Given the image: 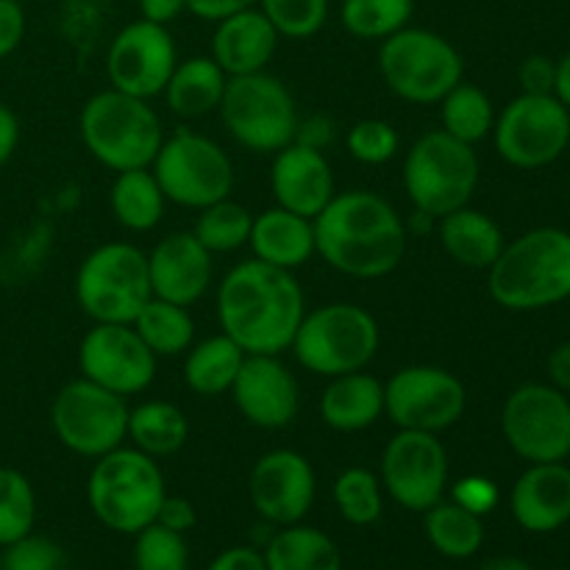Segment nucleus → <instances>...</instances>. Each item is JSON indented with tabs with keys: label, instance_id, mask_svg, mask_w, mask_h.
I'll return each instance as SVG.
<instances>
[{
	"label": "nucleus",
	"instance_id": "f257e3e1",
	"mask_svg": "<svg viewBox=\"0 0 570 570\" xmlns=\"http://www.w3.org/2000/svg\"><path fill=\"white\" fill-rule=\"evenodd\" d=\"M317 256L337 273L351 278H384L401 265L406 254L404 217L384 195L371 189L334 193L315 217Z\"/></svg>",
	"mask_w": 570,
	"mask_h": 570
},
{
	"label": "nucleus",
	"instance_id": "f03ea898",
	"mask_svg": "<svg viewBox=\"0 0 570 570\" xmlns=\"http://www.w3.org/2000/svg\"><path fill=\"white\" fill-rule=\"evenodd\" d=\"M304 315L306 298L295 273L267 262H239L217 287V321L245 354L282 356Z\"/></svg>",
	"mask_w": 570,
	"mask_h": 570
},
{
	"label": "nucleus",
	"instance_id": "7ed1b4c3",
	"mask_svg": "<svg viewBox=\"0 0 570 570\" xmlns=\"http://www.w3.org/2000/svg\"><path fill=\"white\" fill-rule=\"evenodd\" d=\"M490 295L510 312H538L570 298V234L532 228L504 245L488 271Z\"/></svg>",
	"mask_w": 570,
	"mask_h": 570
},
{
	"label": "nucleus",
	"instance_id": "20e7f679",
	"mask_svg": "<svg viewBox=\"0 0 570 570\" xmlns=\"http://www.w3.org/2000/svg\"><path fill=\"white\" fill-rule=\"evenodd\" d=\"M167 488L154 456L120 445L95 460L87 482L92 515L117 534H137L156 521Z\"/></svg>",
	"mask_w": 570,
	"mask_h": 570
},
{
	"label": "nucleus",
	"instance_id": "39448f33",
	"mask_svg": "<svg viewBox=\"0 0 570 570\" xmlns=\"http://www.w3.org/2000/svg\"><path fill=\"white\" fill-rule=\"evenodd\" d=\"M78 128L92 159L115 173L150 167L165 142L154 106L111 87L83 104Z\"/></svg>",
	"mask_w": 570,
	"mask_h": 570
},
{
	"label": "nucleus",
	"instance_id": "423d86ee",
	"mask_svg": "<svg viewBox=\"0 0 570 570\" xmlns=\"http://www.w3.org/2000/svg\"><path fill=\"white\" fill-rule=\"evenodd\" d=\"M382 328L376 317L356 304H326L306 312L289 351L315 376L334 379L365 371L379 354Z\"/></svg>",
	"mask_w": 570,
	"mask_h": 570
},
{
	"label": "nucleus",
	"instance_id": "0eeeda50",
	"mask_svg": "<svg viewBox=\"0 0 570 570\" xmlns=\"http://www.w3.org/2000/svg\"><path fill=\"white\" fill-rule=\"evenodd\" d=\"M479 156L473 145L460 142L443 128L412 142L404 156V189L415 212L440 217L471 204L479 187Z\"/></svg>",
	"mask_w": 570,
	"mask_h": 570
},
{
	"label": "nucleus",
	"instance_id": "6e6552de",
	"mask_svg": "<svg viewBox=\"0 0 570 570\" xmlns=\"http://www.w3.org/2000/svg\"><path fill=\"white\" fill-rule=\"evenodd\" d=\"M379 72L395 98L432 106L465 78V61L443 33L406 26L382 39Z\"/></svg>",
	"mask_w": 570,
	"mask_h": 570
},
{
	"label": "nucleus",
	"instance_id": "1a4fd4ad",
	"mask_svg": "<svg viewBox=\"0 0 570 570\" xmlns=\"http://www.w3.org/2000/svg\"><path fill=\"white\" fill-rule=\"evenodd\" d=\"M150 298L148 254L131 243L98 245L76 273V301L95 323H134Z\"/></svg>",
	"mask_w": 570,
	"mask_h": 570
},
{
	"label": "nucleus",
	"instance_id": "9d476101",
	"mask_svg": "<svg viewBox=\"0 0 570 570\" xmlns=\"http://www.w3.org/2000/svg\"><path fill=\"white\" fill-rule=\"evenodd\" d=\"M217 111L228 134L254 154H276L298 134L301 117L293 92L267 70L228 78Z\"/></svg>",
	"mask_w": 570,
	"mask_h": 570
},
{
	"label": "nucleus",
	"instance_id": "9b49d317",
	"mask_svg": "<svg viewBox=\"0 0 570 570\" xmlns=\"http://www.w3.org/2000/svg\"><path fill=\"white\" fill-rule=\"evenodd\" d=\"M150 170L165 198L184 209H204L232 198L234 165L228 154L215 139L189 128H178L173 137H165Z\"/></svg>",
	"mask_w": 570,
	"mask_h": 570
},
{
	"label": "nucleus",
	"instance_id": "f8f14e48",
	"mask_svg": "<svg viewBox=\"0 0 570 570\" xmlns=\"http://www.w3.org/2000/svg\"><path fill=\"white\" fill-rule=\"evenodd\" d=\"M128 412L131 410L122 395L81 376L56 393L50 404V426L67 451L98 460L126 445Z\"/></svg>",
	"mask_w": 570,
	"mask_h": 570
},
{
	"label": "nucleus",
	"instance_id": "ddd939ff",
	"mask_svg": "<svg viewBox=\"0 0 570 570\" xmlns=\"http://www.w3.org/2000/svg\"><path fill=\"white\" fill-rule=\"evenodd\" d=\"M507 445L529 465L566 462L570 456V401L551 384H521L501 410Z\"/></svg>",
	"mask_w": 570,
	"mask_h": 570
},
{
	"label": "nucleus",
	"instance_id": "4468645a",
	"mask_svg": "<svg viewBox=\"0 0 570 570\" xmlns=\"http://www.w3.org/2000/svg\"><path fill=\"white\" fill-rule=\"evenodd\" d=\"M501 159L521 170H540L570 145V111L554 95H518L493 126Z\"/></svg>",
	"mask_w": 570,
	"mask_h": 570
},
{
	"label": "nucleus",
	"instance_id": "2eb2a0df",
	"mask_svg": "<svg viewBox=\"0 0 570 570\" xmlns=\"http://www.w3.org/2000/svg\"><path fill=\"white\" fill-rule=\"evenodd\" d=\"M468 390L460 376L438 365L401 367L384 384V415L399 429L440 434L460 423Z\"/></svg>",
	"mask_w": 570,
	"mask_h": 570
},
{
	"label": "nucleus",
	"instance_id": "dca6fc26",
	"mask_svg": "<svg viewBox=\"0 0 570 570\" xmlns=\"http://www.w3.org/2000/svg\"><path fill=\"white\" fill-rule=\"evenodd\" d=\"M382 488L401 510L426 512L443 501L449 484V451L440 434L399 429L382 451Z\"/></svg>",
	"mask_w": 570,
	"mask_h": 570
},
{
	"label": "nucleus",
	"instance_id": "f3484780",
	"mask_svg": "<svg viewBox=\"0 0 570 570\" xmlns=\"http://www.w3.org/2000/svg\"><path fill=\"white\" fill-rule=\"evenodd\" d=\"M176 65L178 50L170 28L142 17L122 26L106 50V76L111 89L142 100L165 92Z\"/></svg>",
	"mask_w": 570,
	"mask_h": 570
},
{
	"label": "nucleus",
	"instance_id": "a211bd4d",
	"mask_svg": "<svg viewBox=\"0 0 570 570\" xmlns=\"http://www.w3.org/2000/svg\"><path fill=\"white\" fill-rule=\"evenodd\" d=\"M81 376L111 393L137 395L156 379V356L131 323H95L78 345Z\"/></svg>",
	"mask_w": 570,
	"mask_h": 570
},
{
	"label": "nucleus",
	"instance_id": "6ab92c4d",
	"mask_svg": "<svg viewBox=\"0 0 570 570\" xmlns=\"http://www.w3.org/2000/svg\"><path fill=\"white\" fill-rule=\"evenodd\" d=\"M250 504L271 527H293L309 515L317 495L312 462L293 449L267 451L248 476Z\"/></svg>",
	"mask_w": 570,
	"mask_h": 570
},
{
	"label": "nucleus",
	"instance_id": "aec40b11",
	"mask_svg": "<svg viewBox=\"0 0 570 570\" xmlns=\"http://www.w3.org/2000/svg\"><path fill=\"white\" fill-rule=\"evenodd\" d=\"M232 395L239 415L265 432L287 429L301 410L298 379L273 354H245Z\"/></svg>",
	"mask_w": 570,
	"mask_h": 570
},
{
	"label": "nucleus",
	"instance_id": "412c9836",
	"mask_svg": "<svg viewBox=\"0 0 570 570\" xmlns=\"http://www.w3.org/2000/svg\"><path fill=\"white\" fill-rule=\"evenodd\" d=\"M271 193L276 206L315 220L334 198V170L321 148L293 139L273 154Z\"/></svg>",
	"mask_w": 570,
	"mask_h": 570
},
{
	"label": "nucleus",
	"instance_id": "4be33fe9",
	"mask_svg": "<svg viewBox=\"0 0 570 570\" xmlns=\"http://www.w3.org/2000/svg\"><path fill=\"white\" fill-rule=\"evenodd\" d=\"M150 289L154 298L178 306H193L206 295L215 276L212 254L193 232H176L161 237L148 254Z\"/></svg>",
	"mask_w": 570,
	"mask_h": 570
},
{
	"label": "nucleus",
	"instance_id": "5701e85b",
	"mask_svg": "<svg viewBox=\"0 0 570 570\" xmlns=\"http://www.w3.org/2000/svg\"><path fill=\"white\" fill-rule=\"evenodd\" d=\"M510 510L518 527L532 534H549L570 521V468L540 462L521 473L510 493Z\"/></svg>",
	"mask_w": 570,
	"mask_h": 570
},
{
	"label": "nucleus",
	"instance_id": "b1692460",
	"mask_svg": "<svg viewBox=\"0 0 570 570\" xmlns=\"http://www.w3.org/2000/svg\"><path fill=\"white\" fill-rule=\"evenodd\" d=\"M215 26L209 56L220 65V70L228 78L267 70L282 37L273 28V22L262 14L259 6L223 17Z\"/></svg>",
	"mask_w": 570,
	"mask_h": 570
},
{
	"label": "nucleus",
	"instance_id": "393cba45",
	"mask_svg": "<svg viewBox=\"0 0 570 570\" xmlns=\"http://www.w3.org/2000/svg\"><path fill=\"white\" fill-rule=\"evenodd\" d=\"M248 245L254 259L295 273L317 254L315 223L282 206H273L262 215H254Z\"/></svg>",
	"mask_w": 570,
	"mask_h": 570
},
{
	"label": "nucleus",
	"instance_id": "a878e982",
	"mask_svg": "<svg viewBox=\"0 0 570 570\" xmlns=\"http://www.w3.org/2000/svg\"><path fill=\"white\" fill-rule=\"evenodd\" d=\"M317 412L334 432H365L384 415V382L365 371L328 379Z\"/></svg>",
	"mask_w": 570,
	"mask_h": 570
},
{
	"label": "nucleus",
	"instance_id": "bb28decb",
	"mask_svg": "<svg viewBox=\"0 0 570 570\" xmlns=\"http://www.w3.org/2000/svg\"><path fill=\"white\" fill-rule=\"evenodd\" d=\"M438 234L445 254L468 271H490L507 245L499 223L471 206L440 217Z\"/></svg>",
	"mask_w": 570,
	"mask_h": 570
},
{
	"label": "nucleus",
	"instance_id": "cd10ccee",
	"mask_svg": "<svg viewBox=\"0 0 570 570\" xmlns=\"http://www.w3.org/2000/svg\"><path fill=\"white\" fill-rule=\"evenodd\" d=\"M228 76L212 56H193L178 61L165 87L167 109L181 120H198L220 109Z\"/></svg>",
	"mask_w": 570,
	"mask_h": 570
},
{
	"label": "nucleus",
	"instance_id": "c85d7f7f",
	"mask_svg": "<svg viewBox=\"0 0 570 570\" xmlns=\"http://www.w3.org/2000/svg\"><path fill=\"white\" fill-rule=\"evenodd\" d=\"M245 351L234 343L228 334H215L200 343H193L184 360V384L189 393L200 399H215V395L232 393L234 379L243 367Z\"/></svg>",
	"mask_w": 570,
	"mask_h": 570
},
{
	"label": "nucleus",
	"instance_id": "c756f323",
	"mask_svg": "<svg viewBox=\"0 0 570 570\" xmlns=\"http://www.w3.org/2000/svg\"><path fill=\"white\" fill-rule=\"evenodd\" d=\"M267 570H343V554L326 532L304 523L278 527L265 543Z\"/></svg>",
	"mask_w": 570,
	"mask_h": 570
},
{
	"label": "nucleus",
	"instance_id": "7c9ffc66",
	"mask_svg": "<svg viewBox=\"0 0 570 570\" xmlns=\"http://www.w3.org/2000/svg\"><path fill=\"white\" fill-rule=\"evenodd\" d=\"M109 206L122 228L142 234L159 226L165 217L167 198L150 167H134V170L117 173L109 193Z\"/></svg>",
	"mask_w": 570,
	"mask_h": 570
},
{
	"label": "nucleus",
	"instance_id": "2f4dec72",
	"mask_svg": "<svg viewBox=\"0 0 570 570\" xmlns=\"http://www.w3.org/2000/svg\"><path fill=\"white\" fill-rule=\"evenodd\" d=\"M189 421L170 401H145L128 412V440L142 454L161 460L187 445Z\"/></svg>",
	"mask_w": 570,
	"mask_h": 570
},
{
	"label": "nucleus",
	"instance_id": "473e14b6",
	"mask_svg": "<svg viewBox=\"0 0 570 570\" xmlns=\"http://www.w3.org/2000/svg\"><path fill=\"white\" fill-rule=\"evenodd\" d=\"M423 529H426V540L432 543V549L449 560H471L484 543L482 518L454 501H438L434 507H429L423 512Z\"/></svg>",
	"mask_w": 570,
	"mask_h": 570
},
{
	"label": "nucleus",
	"instance_id": "72a5a7b5",
	"mask_svg": "<svg viewBox=\"0 0 570 570\" xmlns=\"http://www.w3.org/2000/svg\"><path fill=\"white\" fill-rule=\"evenodd\" d=\"M142 343L154 351V356L187 354L195 343V321L189 306L170 304V301L150 298L131 323Z\"/></svg>",
	"mask_w": 570,
	"mask_h": 570
},
{
	"label": "nucleus",
	"instance_id": "f704fd0d",
	"mask_svg": "<svg viewBox=\"0 0 570 570\" xmlns=\"http://www.w3.org/2000/svg\"><path fill=\"white\" fill-rule=\"evenodd\" d=\"M440 120L443 131L468 145H476L493 134L495 109L493 100L476 83H468L462 78L443 100H440Z\"/></svg>",
	"mask_w": 570,
	"mask_h": 570
},
{
	"label": "nucleus",
	"instance_id": "c9c22d12",
	"mask_svg": "<svg viewBox=\"0 0 570 570\" xmlns=\"http://www.w3.org/2000/svg\"><path fill=\"white\" fill-rule=\"evenodd\" d=\"M415 14V0H343L340 22L356 39L382 42L395 31L410 26Z\"/></svg>",
	"mask_w": 570,
	"mask_h": 570
},
{
	"label": "nucleus",
	"instance_id": "e433bc0d",
	"mask_svg": "<svg viewBox=\"0 0 570 570\" xmlns=\"http://www.w3.org/2000/svg\"><path fill=\"white\" fill-rule=\"evenodd\" d=\"M250 223H254V215L245 206H239L232 198H223L217 204L198 209L193 234L212 256L232 254V250L248 245Z\"/></svg>",
	"mask_w": 570,
	"mask_h": 570
},
{
	"label": "nucleus",
	"instance_id": "4c0bfd02",
	"mask_svg": "<svg viewBox=\"0 0 570 570\" xmlns=\"http://www.w3.org/2000/svg\"><path fill=\"white\" fill-rule=\"evenodd\" d=\"M334 504L351 527H373L384 512L382 479L367 468H348L334 479Z\"/></svg>",
	"mask_w": 570,
	"mask_h": 570
},
{
	"label": "nucleus",
	"instance_id": "58836bf2",
	"mask_svg": "<svg viewBox=\"0 0 570 570\" xmlns=\"http://www.w3.org/2000/svg\"><path fill=\"white\" fill-rule=\"evenodd\" d=\"M37 493L26 473L0 468V549L33 532Z\"/></svg>",
	"mask_w": 570,
	"mask_h": 570
},
{
	"label": "nucleus",
	"instance_id": "ea45409f",
	"mask_svg": "<svg viewBox=\"0 0 570 570\" xmlns=\"http://www.w3.org/2000/svg\"><path fill=\"white\" fill-rule=\"evenodd\" d=\"M256 6L284 39L315 37L332 11V0H259Z\"/></svg>",
	"mask_w": 570,
	"mask_h": 570
},
{
	"label": "nucleus",
	"instance_id": "a19ab883",
	"mask_svg": "<svg viewBox=\"0 0 570 570\" xmlns=\"http://www.w3.org/2000/svg\"><path fill=\"white\" fill-rule=\"evenodd\" d=\"M134 568L137 570H187L189 549L184 534L150 523L142 532L134 534Z\"/></svg>",
	"mask_w": 570,
	"mask_h": 570
},
{
	"label": "nucleus",
	"instance_id": "79ce46f5",
	"mask_svg": "<svg viewBox=\"0 0 570 570\" xmlns=\"http://www.w3.org/2000/svg\"><path fill=\"white\" fill-rule=\"evenodd\" d=\"M348 154L354 156L362 165H387L395 154H399V131L390 126L387 120H379V117H365V120L354 122L348 131Z\"/></svg>",
	"mask_w": 570,
	"mask_h": 570
},
{
	"label": "nucleus",
	"instance_id": "37998d69",
	"mask_svg": "<svg viewBox=\"0 0 570 570\" xmlns=\"http://www.w3.org/2000/svg\"><path fill=\"white\" fill-rule=\"evenodd\" d=\"M0 566V570H67V551L56 540L31 532L6 546Z\"/></svg>",
	"mask_w": 570,
	"mask_h": 570
},
{
	"label": "nucleus",
	"instance_id": "c03bdc74",
	"mask_svg": "<svg viewBox=\"0 0 570 570\" xmlns=\"http://www.w3.org/2000/svg\"><path fill=\"white\" fill-rule=\"evenodd\" d=\"M454 504L465 507L473 515L484 518L499 504V488L484 476H465L454 484Z\"/></svg>",
	"mask_w": 570,
	"mask_h": 570
},
{
	"label": "nucleus",
	"instance_id": "a18cd8bd",
	"mask_svg": "<svg viewBox=\"0 0 570 570\" xmlns=\"http://www.w3.org/2000/svg\"><path fill=\"white\" fill-rule=\"evenodd\" d=\"M518 81L523 95H554L557 61H551L549 56H529L518 67Z\"/></svg>",
	"mask_w": 570,
	"mask_h": 570
},
{
	"label": "nucleus",
	"instance_id": "49530a36",
	"mask_svg": "<svg viewBox=\"0 0 570 570\" xmlns=\"http://www.w3.org/2000/svg\"><path fill=\"white\" fill-rule=\"evenodd\" d=\"M22 37H26L22 0H0V61L20 48Z\"/></svg>",
	"mask_w": 570,
	"mask_h": 570
},
{
	"label": "nucleus",
	"instance_id": "de8ad7c7",
	"mask_svg": "<svg viewBox=\"0 0 570 570\" xmlns=\"http://www.w3.org/2000/svg\"><path fill=\"white\" fill-rule=\"evenodd\" d=\"M156 523L178 534H187L198 523V512H195L193 501L184 499V495H165L159 512H156Z\"/></svg>",
	"mask_w": 570,
	"mask_h": 570
},
{
	"label": "nucleus",
	"instance_id": "09e8293b",
	"mask_svg": "<svg viewBox=\"0 0 570 570\" xmlns=\"http://www.w3.org/2000/svg\"><path fill=\"white\" fill-rule=\"evenodd\" d=\"M206 570H267L265 554L254 546H234L217 554Z\"/></svg>",
	"mask_w": 570,
	"mask_h": 570
},
{
	"label": "nucleus",
	"instance_id": "8fccbe9b",
	"mask_svg": "<svg viewBox=\"0 0 570 570\" xmlns=\"http://www.w3.org/2000/svg\"><path fill=\"white\" fill-rule=\"evenodd\" d=\"M256 3H259V0H187V11H193L198 20L217 22L223 20V17H232L237 14V11L250 9V6Z\"/></svg>",
	"mask_w": 570,
	"mask_h": 570
},
{
	"label": "nucleus",
	"instance_id": "3c124183",
	"mask_svg": "<svg viewBox=\"0 0 570 570\" xmlns=\"http://www.w3.org/2000/svg\"><path fill=\"white\" fill-rule=\"evenodd\" d=\"M137 6L142 20L159 22V26H170L187 11V0H137Z\"/></svg>",
	"mask_w": 570,
	"mask_h": 570
},
{
	"label": "nucleus",
	"instance_id": "603ef678",
	"mask_svg": "<svg viewBox=\"0 0 570 570\" xmlns=\"http://www.w3.org/2000/svg\"><path fill=\"white\" fill-rule=\"evenodd\" d=\"M332 137H334V122L323 115L309 117V120H301L298 134H295L298 142L312 145V148H321V150L332 142Z\"/></svg>",
	"mask_w": 570,
	"mask_h": 570
},
{
	"label": "nucleus",
	"instance_id": "864d4df0",
	"mask_svg": "<svg viewBox=\"0 0 570 570\" xmlns=\"http://www.w3.org/2000/svg\"><path fill=\"white\" fill-rule=\"evenodd\" d=\"M20 145V120L6 104H0V167L14 156Z\"/></svg>",
	"mask_w": 570,
	"mask_h": 570
},
{
	"label": "nucleus",
	"instance_id": "5fc2aeb1",
	"mask_svg": "<svg viewBox=\"0 0 570 570\" xmlns=\"http://www.w3.org/2000/svg\"><path fill=\"white\" fill-rule=\"evenodd\" d=\"M549 379L551 387L570 393V343L557 345L549 356Z\"/></svg>",
	"mask_w": 570,
	"mask_h": 570
},
{
	"label": "nucleus",
	"instance_id": "6e6d98bb",
	"mask_svg": "<svg viewBox=\"0 0 570 570\" xmlns=\"http://www.w3.org/2000/svg\"><path fill=\"white\" fill-rule=\"evenodd\" d=\"M554 98L570 111V53L557 61V81H554Z\"/></svg>",
	"mask_w": 570,
	"mask_h": 570
},
{
	"label": "nucleus",
	"instance_id": "4d7b16f0",
	"mask_svg": "<svg viewBox=\"0 0 570 570\" xmlns=\"http://www.w3.org/2000/svg\"><path fill=\"white\" fill-rule=\"evenodd\" d=\"M479 570H534L527 560L521 557H493V560L484 562Z\"/></svg>",
	"mask_w": 570,
	"mask_h": 570
},
{
	"label": "nucleus",
	"instance_id": "13d9d810",
	"mask_svg": "<svg viewBox=\"0 0 570 570\" xmlns=\"http://www.w3.org/2000/svg\"><path fill=\"white\" fill-rule=\"evenodd\" d=\"M0 568H3V566H0Z\"/></svg>",
	"mask_w": 570,
	"mask_h": 570
}]
</instances>
